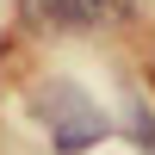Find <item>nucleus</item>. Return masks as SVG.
<instances>
[{
	"label": "nucleus",
	"instance_id": "1",
	"mask_svg": "<svg viewBox=\"0 0 155 155\" xmlns=\"http://www.w3.org/2000/svg\"><path fill=\"white\" fill-rule=\"evenodd\" d=\"M44 130H50V149H56V155H81V149H93V143L112 137V118L81 93V87L56 81L44 93Z\"/></svg>",
	"mask_w": 155,
	"mask_h": 155
},
{
	"label": "nucleus",
	"instance_id": "2",
	"mask_svg": "<svg viewBox=\"0 0 155 155\" xmlns=\"http://www.w3.org/2000/svg\"><path fill=\"white\" fill-rule=\"evenodd\" d=\"M112 6H124V0H31V12H44V25H56V31H99Z\"/></svg>",
	"mask_w": 155,
	"mask_h": 155
},
{
	"label": "nucleus",
	"instance_id": "3",
	"mask_svg": "<svg viewBox=\"0 0 155 155\" xmlns=\"http://www.w3.org/2000/svg\"><path fill=\"white\" fill-rule=\"evenodd\" d=\"M124 130H130V143L143 149V155H155V112H149L137 93H130V106H124Z\"/></svg>",
	"mask_w": 155,
	"mask_h": 155
}]
</instances>
